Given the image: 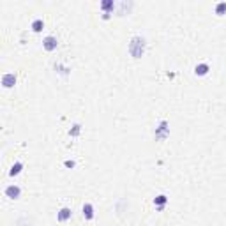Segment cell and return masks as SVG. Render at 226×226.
Masks as SVG:
<instances>
[{
    "label": "cell",
    "instance_id": "cell-1",
    "mask_svg": "<svg viewBox=\"0 0 226 226\" xmlns=\"http://www.w3.org/2000/svg\"><path fill=\"white\" fill-rule=\"evenodd\" d=\"M7 196H11V198H18V194H19V189L18 187H14V186H11V187H7Z\"/></svg>",
    "mask_w": 226,
    "mask_h": 226
},
{
    "label": "cell",
    "instance_id": "cell-4",
    "mask_svg": "<svg viewBox=\"0 0 226 226\" xmlns=\"http://www.w3.org/2000/svg\"><path fill=\"white\" fill-rule=\"evenodd\" d=\"M69 217H71V210H69V209H62L60 214H58V219H60V221H65V219H69Z\"/></svg>",
    "mask_w": 226,
    "mask_h": 226
},
{
    "label": "cell",
    "instance_id": "cell-10",
    "mask_svg": "<svg viewBox=\"0 0 226 226\" xmlns=\"http://www.w3.org/2000/svg\"><path fill=\"white\" fill-rule=\"evenodd\" d=\"M164 202H166V198H164V196H157V198H156V203H157V205H163Z\"/></svg>",
    "mask_w": 226,
    "mask_h": 226
},
{
    "label": "cell",
    "instance_id": "cell-11",
    "mask_svg": "<svg viewBox=\"0 0 226 226\" xmlns=\"http://www.w3.org/2000/svg\"><path fill=\"white\" fill-rule=\"evenodd\" d=\"M111 5H113V4H111V2H104V4H103V7H104V9H110V7H111Z\"/></svg>",
    "mask_w": 226,
    "mask_h": 226
},
{
    "label": "cell",
    "instance_id": "cell-6",
    "mask_svg": "<svg viewBox=\"0 0 226 226\" xmlns=\"http://www.w3.org/2000/svg\"><path fill=\"white\" fill-rule=\"evenodd\" d=\"M207 71H209V65L207 64H202V65L196 67V74H207Z\"/></svg>",
    "mask_w": 226,
    "mask_h": 226
},
{
    "label": "cell",
    "instance_id": "cell-7",
    "mask_svg": "<svg viewBox=\"0 0 226 226\" xmlns=\"http://www.w3.org/2000/svg\"><path fill=\"white\" fill-rule=\"evenodd\" d=\"M19 170H21V163H16V164L12 166V170H11V175H18Z\"/></svg>",
    "mask_w": 226,
    "mask_h": 226
},
{
    "label": "cell",
    "instance_id": "cell-9",
    "mask_svg": "<svg viewBox=\"0 0 226 226\" xmlns=\"http://www.w3.org/2000/svg\"><path fill=\"white\" fill-rule=\"evenodd\" d=\"M226 11V4H219L217 5V14H221V12H225Z\"/></svg>",
    "mask_w": 226,
    "mask_h": 226
},
{
    "label": "cell",
    "instance_id": "cell-2",
    "mask_svg": "<svg viewBox=\"0 0 226 226\" xmlns=\"http://www.w3.org/2000/svg\"><path fill=\"white\" fill-rule=\"evenodd\" d=\"M83 214L87 216V219H92V217H94V210H92V205H90V203H87V205L83 207Z\"/></svg>",
    "mask_w": 226,
    "mask_h": 226
},
{
    "label": "cell",
    "instance_id": "cell-5",
    "mask_svg": "<svg viewBox=\"0 0 226 226\" xmlns=\"http://www.w3.org/2000/svg\"><path fill=\"white\" fill-rule=\"evenodd\" d=\"M14 83V74H7L4 76V87H11Z\"/></svg>",
    "mask_w": 226,
    "mask_h": 226
},
{
    "label": "cell",
    "instance_id": "cell-3",
    "mask_svg": "<svg viewBox=\"0 0 226 226\" xmlns=\"http://www.w3.org/2000/svg\"><path fill=\"white\" fill-rule=\"evenodd\" d=\"M44 46H46V50H53V48H57V41L53 37H48L44 41Z\"/></svg>",
    "mask_w": 226,
    "mask_h": 226
},
{
    "label": "cell",
    "instance_id": "cell-8",
    "mask_svg": "<svg viewBox=\"0 0 226 226\" xmlns=\"http://www.w3.org/2000/svg\"><path fill=\"white\" fill-rule=\"evenodd\" d=\"M32 27H34V30H35V32H39V30L42 28V21H39V19H37V21H34V25H32Z\"/></svg>",
    "mask_w": 226,
    "mask_h": 226
}]
</instances>
